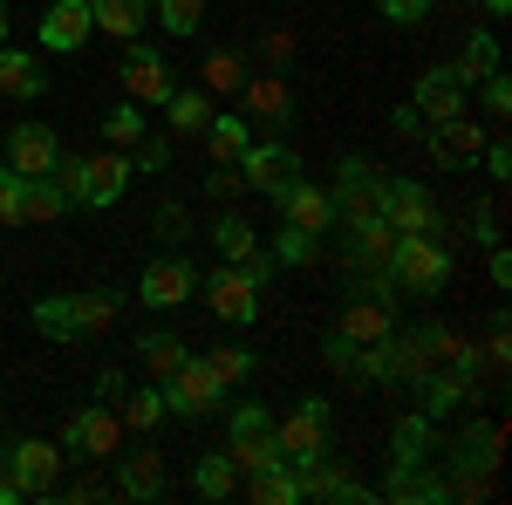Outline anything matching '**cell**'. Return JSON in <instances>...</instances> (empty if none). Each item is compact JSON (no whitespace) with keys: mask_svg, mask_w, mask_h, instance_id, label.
<instances>
[{"mask_svg":"<svg viewBox=\"0 0 512 505\" xmlns=\"http://www.w3.org/2000/svg\"><path fill=\"white\" fill-rule=\"evenodd\" d=\"M512 14V0H485V21H506Z\"/></svg>","mask_w":512,"mask_h":505,"instance_id":"cell-54","label":"cell"},{"mask_svg":"<svg viewBox=\"0 0 512 505\" xmlns=\"http://www.w3.org/2000/svg\"><path fill=\"white\" fill-rule=\"evenodd\" d=\"M130 164H137V171H164V164H171V144H164V137H144V144L130 151Z\"/></svg>","mask_w":512,"mask_h":505,"instance_id":"cell-49","label":"cell"},{"mask_svg":"<svg viewBox=\"0 0 512 505\" xmlns=\"http://www.w3.org/2000/svg\"><path fill=\"white\" fill-rule=\"evenodd\" d=\"M212 246H219V260L226 267H246L260 287H267V273H274V260H267V246H260V233L239 219V212H219L212 219Z\"/></svg>","mask_w":512,"mask_h":505,"instance_id":"cell-16","label":"cell"},{"mask_svg":"<svg viewBox=\"0 0 512 505\" xmlns=\"http://www.w3.org/2000/svg\"><path fill=\"white\" fill-rule=\"evenodd\" d=\"M383 499H396V505H437V499H451V478H431L424 465H410V471H390V485H383Z\"/></svg>","mask_w":512,"mask_h":505,"instance_id":"cell-33","label":"cell"},{"mask_svg":"<svg viewBox=\"0 0 512 505\" xmlns=\"http://www.w3.org/2000/svg\"><path fill=\"white\" fill-rule=\"evenodd\" d=\"M301 499L362 505V499H369V485H362V478H349V471L335 465V458H315V465H301Z\"/></svg>","mask_w":512,"mask_h":505,"instance_id":"cell-23","label":"cell"},{"mask_svg":"<svg viewBox=\"0 0 512 505\" xmlns=\"http://www.w3.org/2000/svg\"><path fill=\"white\" fill-rule=\"evenodd\" d=\"M103 137H110V151H137V144H144V103L123 96L117 110L103 117Z\"/></svg>","mask_w":512,"mask_h":505,"instance_id":"cell-42","label":"cell"},{"mask_svg":"<svg viewBox=\"0 0 512 505\" xmlns=\"http://www.w3.org/2000/svg\"><path fill=\"white\" fill-rule=\"evenodd\" d=\"M233 164H239V185H246V192H260V198H280L294 178H301V151H294V144H280V137L246 144Z\"/></svg>","mask_w":512,"mask_h":505,"instance_id":"cell-11","label":"cell"},{"mask_svg":"<svg viewBox=\"0 0 512 505\" xmlns=\"http://www.w3.org/2000/svg\"><path fill=\"white\" fill-rule=\"evenodd\" d=\"M192 492H198V499H212V505H226L239 492V465H233V451H226V444L192 458Z\"/></svg>","mask_w":512,"mask_h":505,"instance_id":"cell-26","label":"cell"},{"mask_svg":"<svg viewBox=\"0 0 512 505\" xmlns=\"http://www.w3.org/2000/svg\"><path fill=\"white\" fill-rule=\"evenodd\" d=\"M226 451H233L239 471H260L280 458L274 444V410L267 403H233V417H226Z\"/></svg>","mask_w":512,"mask_h":505,"instance_id":"cell-10","label":"cell"},{"mask_svg":"<svg viewBox=\"0 0 512 505\" xmlns=\"http://www.w3.org/2000/svg\"><path fill=\"white\" fill-rule=\"evenodd\" d=\"M465 403H472V376H465V369H451V362H437L431 376L417 383V410H424L431 424H437V417H458Z\"/></svg>","mask_w":512,"mask_h":505,"instance_id":"cell-21","label":"cell"},{"mask_svg":"<svg viewBox=\"0 0 512 505\" xmlns=\"http://www.w3.org/2000/svg\"><path fill=\"white\" fill-rule=\"evenodd\" d=\"M246 144H253V117H212V130H205V157L212 164H233Z\"/></svg>","mask_w":512,"mask_h":505,"instance_id":"cell-39","label":"cell"},{"mask_svg":"<svg viewBox=\"0 0 512 505\" xmlns=\"http://www.w3.org/2000/svg\"><path fill=\"white\" fill-rule=\"evenodd\" d=\"M144 7H151V0H144Z\"/></svg>","mask_w":512,"mask_h":505,"instance_id":"cell-56","label":"cell"},{"mask_svg":"<svg viewBox=\"0 0 512 505\" xmlns=\"http://www.w3.org/2000/svg\"><path fill=\"white\" fill-rule=\"evenodd\" d=\"M376 7H383L390 28H417V21H431V0H376Z\"/></svg>","mask_w":512,"mask_h":505,"instance_id":"cell-47","label":"cell"},{"mask_svg":"<svg viewBox=\"0 0 512 505\" xmlns=\"http://www.w3.org/2000/svg\"><path fill=\"white\" fill-rule=\"evenodd\" d=\"M246 76H253V62H246L239 48H205V62H198V89H205V96H239Z\"/></svg>","mask_w":512,"mask_h":505,"instance_id":"cell-30","label":"cell"},{"mask_svg":"<svg viewBox=\"0 0 512 505\" xmlns=\"http://www.w3.org/2000/svg\"><path fill=\"white\" fill-rule=\"evenodd\" d=\"M376 198H383V178H376V164L349 151L342 164H335V192H328V205H335V226H342V233L369 226V219H376Z\"/></svg>","mask_w":512,"mask_h":505,"instance_id":"cell-6","label":"cell"},{"mask_svg":"<svg viewBox=\"0 0 512 505\" xmlns=\"http://www.w3.org/2000/svg\"><path fill=\"white\" fill-rule=\"evenodd\" d=\"M130 294L117 287H89V294H41L35 301V328L48 342H82V335H103L110 321L123 314Z\"/></svg>","mask_w":512,"mask_h":505,"instance_id":"cell-2","label":"cell"},{"mask_svg":"<svg viewBox=\"0 0 512 505\" xmlns=\"http://www.w3.org/2000/svg\"><path fill=\"white\" fill-rule=\"evenodd\" d=\"M185 342H178V335H171V328H151V335H144V342H137V362H144V376H171V369H178V362H185Z\"/></svg>","mask_w":512,"mask_h":505,"instance_id":"cell-38","label":"cell"},{"mask_svg":"<svg viewBox=\"0 0 512 505\" xmlns=\"http://www.w3.org/2000/svg\"><path fill=\"white\" fill-rule=\"evenodd\" d=\"M376 219H383V226H390L396 239L437 233V198H431V185H417V178H383V198H376Z\"/></svg>","mask_w":512,"mask_h":505,"instance_id":"cell-8","label":"cell"},{"mask_svg":"<svg viewBox=\"0 0 512 505\" xmlns=\"http://www.w3.org/2000/svg\"><path fill=\"white\" fill-rule=\"evenodd\" d=\"M55 185L69 192V205H76V212H110V205L137 185V164H130V151L62 157V164H55Z\"/></svg>","mask_w":512,"mask_h":505,"instance_id":"cell-1","label":"cell"},{"mask_svg":"<svg viewBox=\"0 0 512 505\" xmlns=\"http://www.w3.org/2000/svg\"><path fill=\"white\" fill-rule=\"evenodd\" d=\"M151 14H158L164 35H198V21H205V0H151Z\"/></svg>","mask_w":512,"mask_h":505,"instance_id":"cell-43","label":"cell"},{"mask_svg":"<svg viewBox=\"0 0 512 505\" xmlns=\"http://www.w3.org/2000/svg\"><path fill=\"white\" fill-rule=\"evenodd\" d=\"M451 465H458V478H492V471H499V430L465 424L458 444H451Z\"/></svg>","mask_w":512,"mask_h":505,"instance_id":"cell-24","label":"cell"},{"mask_svg":"<svg viewBox=\"0 0 512 505\" xmlns=\"http://www.w3.org/2000/svg\"><path fill=\"white\" fill-rule=\"evenodd\" d=\"M41 89H48V69H41L28 48H7V41H0V96H14V103H35Z\"/></svg>","mask_w":512,"mask_h":505,"instance_id":"cell-28","label":"cell"},{"mask_svg":"<svg viewBox=\"0 0 512 505\" xmlns=\"http://www.w3.org/2000/svg\"><path fill=\"white\" fill-rule=\"evenodd\" d=\"M89 21L117 41H137L144 35V0H89Z\"/></svg>","mask_w":512,"mask_h":505,"instance_id":"cell-35","label":"cell"},{"mask_svg":"<svg viewBox=\"0 0 512 505\" xmlns=\"http://www.w3.org/2000/svg\"><path fill=\"white\" fill-rule=\"evenodd\" d=\"M0 41H7V0H0Z\"/></svg>","mask_w":512,"mask_h":505,"instance_id":"cell-55","label":"cell"},{"mask_svg":"<svg viewBox=\"0 0 512 505\" xmlns=\"http://www.w3.org/2000/svg\"><path fill=\"white\" fill-rule=\"evenodd\" d=\"M328 424H335L328 396H301L287 417H274L280 458H287V465H315V458H328Z\"/></svg>","mask_w":512,"mask_h":505,"instance_id":"cell-4","label":"cell"},{"mask_svg":"<svg viewBox=\"0 0 512 505\" xmlns=\"http://www.w3.org/2000/svg\"><path fill=\"white\" fill-rule=\"evenodd\" d=\"M89 35H96L89 0H55V7L41 14V48H55V55H76V48H89Z\"/></svg>","mask_w":512,"mask_h":505,"instance_id":"cell-20","label":"cell"},{"mask_svg":"<svg viewBox=\"0 0 512 505\" xmlns=\"http://www.w3.org/2000/svg\"><path fill=\"white\" fill-rule=\"evenodd\" d=\"M246 492L260 505H301V465H287V458H274V465L246 471Z\"/></svg>","mask_w":512,"mask_h":505,"instance_id":"cell-32","label":"cell"},{"mask_svg":"<svg viewBox=\"0 0 512 505\" xmlns=\"http://www.w3.org/2000/svg\"><path fill=\"white\" fill-rule=\"evenodd\" d=\"M171 89H178V82H171V62H164V48H151V41L137 35V41H123V96H130V103H144V110H151V103H171Z\"/></svg>","mask_w":512,"mask_h":505,"instance_id":"cell-12","label":"cell"},{"mask_svg":"<svg viewBox=\"0 0 512 505\" xmlns=\"http://www.w3.org/2000/svg\"><path fill=\"white\" fill-rule=\"evenodd\" d=\"M0 164H7V171H21V178H48V171L62 164V137H55L48 123H14Z\"/></svg>","mask_w":512,"mask_h":505,"instance_id":"cell-15","label":"cell"},{"mask_svg":"<svg viewBox=\"0 0 512 505\" xmlns=\"http://www.w3.org/2000/svg\"><path fill=\"white\" fill-rule=\"evenodd\" d=\"M424 137H431V157L444 164V171H465V164H478V151H485V130H478L465 110L444 117L437 130H424Z\"/></svg>","mask_w":512,"mask_h":505,"instance_id":"cell-19","label":"cell"},{"mask_svg":"<svg viewBox=\"0 0 512 505\" xmlns=\"http://www.w3.org/2000/svg\"><path fill=\"white\" fill-rule=\"evenodd\" d=\"M239 110L260 123H287L294 117V96H287V76H274V69H253V76L239 82Z\"/></svg>","mask_w":512,"mask_h":505,"instance_id":"cell-22","label":"cell"},{"mask_svg":"<svg viewBox=\"0 0 512 505\" xmlns=\"http://www.w3.org/2000/svg\"><path fill=\"white\" fill-rule=\"evenodd\" d=\"M492 287H512V253L492 239Z\"/></svg>","mask_w":512,"mask_h":505,"instance_id":"cell-53","label":"cell"},{"mask_svg":"<svg viewBox=\"0 0 512 505\" xmlns=\"http://www.w3.org/2000/svg\"><path fill=\"white\" fill-rule=\"evenodd\" d=\"M321 355H328V369H342V376H349V362H355V342H349V335H328V342H321Z\"/></svg>","mask_w":512,"mask_h":505,"instance_id":"cell-50","label":"cell"},{"mask_svg":"<svg viewBox=\"0 0 512 505\" xmlns=\"http://www.w3.org/2000/svg\"><path fill=\"white\" fill-rule=\"evenodd\" d=\"M21 198H28V178L0 164V226H28V212H21Z\"/></svg>","mask_w":512,"mask_h":505,"instance_id":"cell-45","label":"cell"},{"mask_svg":"<svg viewBox=\"0 0 512 505\" xmlns=\"http://www.w3.org/2000/svg\"><path fill=\"white\" fill-rule=\"evenodd\" d=\"M390 253H396V233L383 219H369V226L349 233V273H390Z\"/></svg>","mask_w":512,"mask_h":505,"instance_id":"cell-31","label":"cell"},{"mask_svg":"<svg viewBox=\"0 0 512 505\" xmlns=\"http://www.w3.org/2000/svg\"><path fill=\"white\" fill-rule=\"evenodd\" d=\"M451 246L437 233H417V239H396V253H390V280H396V294H444L451 287Z\"/></svg>","mask_w":512,"mask_h":505,"instance_id":"cell-3","label":"cell"},{"mask_svg":"<svg viewBox=\"0 0 512 505\" xmlns=\"http://www.w3.org/2000/svg\"><path fill=\"white\" fill-rule=\"evenodd\" d=\"M431 458H437V430H431V417L417 410V417H403V424L390 430V471L431 465Z\"/></svg>","mask_w":512,"mask_h":505,"instance_id":"cell-27","label":"cell"},{"mask_svg":"<svg viewBox=\"0 0 512 505\" xmlns=\"http://www.w3.org/2000/svg\"><path fill=\"white\" fill-rule=\"evenodd\" d=\"M198 287H205V308L219 314V321H233V328H253L260 321V280L246 267H226L219 260L212 273H198Z\"/></svg>","mask_w":512,"mask_h":505,"instance_id":"cell-9","label":"cell"},{"mask_svg":"<svg viewBox=\"0 0 512 505\" xmlns=\"http://www.w3.org/2000/svg\"><path fill=\"white\" fill-rule=\"evenodd\" d=\"M123 430H137V437H151V430L164 424V389L158 383H144V389H123Z\"/></svg>","mask_w":512,"mask_h":505,"instance_id":"cell-36","label":"cell"},{"mask_svg":"<svg viewBox=\"0 0 512 505\" xmlns=\"http://www.w3.org/2000/svg\"><path fill=\"white\" fill-rule=\"evenodd\" d=\"M335 335H349L355 349H362V342H383V335H396V308L362 301V294H355L349 308H342V321H335Z\"/></svg>","mask_w":512,"mask_h":505,"instance_id":"cell-29","label":"cell"},{"mask_svg":"<svg viewBox=\"0 0 512 505\" xmlns=\"http://www.w3.org/2000/svg\"><path fill=\"white\" fill-rule=\"evenodd\" d=\"M62 458H117L123 444V417L110 410V403H89V410H76L69 424H62Z\"/></svg>","mask_w":512,"mask_h":505,"instance_id":"cell-13","label":"cell"},{"mask_svg":"<svg viewBox=\"0 0 512 505\" xmlns=\"http://www.w3.org/2000/svg\"><path fill=\"white\" fill-rule=\"evenodd\" d=\"M315 253H321V239L294 233V226H280V233H274V246H267V260H274V267H308Z\"/></svg>","mask_w":512,"mask_h":505,"instance_id":"cell-44","label":"cell"},{"mask_svg":"<svg viewBox=\"0 0 512 505\" xmlns=\"http://www.w3.org/2000/svg\"><path fill=\"white\" fill-rule=\"evenodd\" d=\"M465 96H472V89H465V76H458L451 62H437V69H424V76H417L410 110H417L424 123H444V117H458V110H465Z\"/></svg>","mask_w":512,"mask_h":505,"instance_id":"cell-17","label":"cell"},{"mask_svg":"<svg viewBox=\"0 0 512 505\" xmlns=\"http://www.w3.org/2000/svg\"><path fill=\"white\" fill-rule=\"evenodd\" d=\"M21 212H28L35 226H48V219H62V212H76V205H69V192H62V185H55V171H48V178H28Z\"/></svg>","mask_w":512,"mask_h":505,"instance_id":"cell-40","label":"cell"},{"mask_svg":"<svg viewBox=\"0 0 512 505\" xmlns=\"http://www.w3.org/2000/svg\"><path fill=\"white\" fill-rule=\"evenodd\" d=\"M205 362H212V376L233 389V383H253V369H260V355L246 349V342H219V349H205Z\"/></svg>","mask_w":512,"mask_h":505,"instance_id":"cell-41","label":"cell"},{"mask_svg":"<svg viewBox=\"0 0 512 505\" xmlns=\"http://www.w3.org/2000/svg\"><path fill=\"white\" fill-rule=\"evenodd\" d=\"M171 485H164V465L158 451H137V458H117V499H137V505H158Z\"/></svg>","mask_w":512,"mask_h":505,"instance_id":"cell-25","label":"cell"},{"mask_svg":"<svg viewBox=\"0 0 512 505\" xmlns=\"http://www.w3.org/2000/svg\"><path fill=\"white\" fill-rule=\"evenodd\" d=\"M123 389H130V376H123V369H103V376H96V403H117Z\"/></svg>","mask_w":512,"mask_h":505,"instance_id":"cell-52","label":"cell"},{"mask_svg":"<svg viewBox=\"0 0 512 505\" xmlns=\"http://www.w3.org/2000/svg\"><path fill=\"white\" fill-rule=\"evenodd\" d=\"M205 192H212V198H233V192H246V185H239V171H233V164H219V171L205 178Z\"/></svg>","mask_w":512,"mask_h":505,"instance_id":"cell-51","label":"cell"},{"mask_svg":"<svg viewBox=\"0 0 512 505\" xmlns=\"http://www.w3.org/2000/svg\"><path fill=\"white\" fill-rule=\"evenodd\" d=\"M164 117H171V137H205L212 130V96L205 89H171Z\"/></svg>","mask_w":512,"mask_h":505,"instance_id":"cell-34","label":"cell"},{"mask_svg":"<svg viewBox=\"0 0 512 505\" xmlns=\"http://www.w3.org/2000/svg\"><path fill=\"white\" fill-rule=\"evenodd\" d=\"M451 69L465 76V89H472L478 76H492V69H499V35H492V28H472V35H465V48H458V62H451Z\"/></svg>","mask_w":512,"mask_h":505,"instance_id":"cell-37","label":"cell"},{"mask_svg":"<svg viewBox=\"0 0 512 505\" xmlns=\"http://www.w3.org/2000/svg\"><path fill=\"white\" fill-rule=\"evenodd\" d=\"M192 294H198V267L185 260V253H158V260L144 267V280H137V301H144V308H158V314L185 308Z\"/></svg>","mask_w":512,"mask_h":505,"instance_id":"cell-14","label":"cell"},{"mask_svg":"<svg viewBox=\"0 0 512 505\" xmlns=\"http://www.w3.org/2000/svg\"><path fill=\"white\" fill-rule=\"evenodd\" d=\"M478 164H485V171H492V178L506 185V178H512V144H506V137H485V151H478Z\"/></svg>","mask_w":512,"mask_h":505,"instance_id":"cell-48","label":"cell"},{"mask_svg":"<svg viewBox=\"0 0 512 505\" xmlns=\"http://www.w3.org/2000/svg\"><path fill=\"white\" fill-rule=\"evenodd\" d=\"M478 89H485V110H492V123H506V117H512V82H506V69L478 76Z\"/></svg>","mask_w":512,"mask_h":505,"instance_id":"cell-46","label":"cell"},{"mask_svg":"<svg viewBox=\"0 0 512 505\" xmlns=\"http://www.w3.org/2000/svg\"><path fill=\"white\" fill-rule=\"evenodd\" d=\"M226 403V383L212 376L205 355H185L171 376H164V417H212Z\"/></svg>","mask_w":512,"mask_h":505,"instance_id":"cell-7","label":"cell"},{"mask_svg":"<svg viewBox=\"0 0 512 505\" xmlns=\"http://www.w3.org/2000/svg\"><path fill=\"white\" fill-rule=\"evenodd\" d=\"M62 444L55 437H21V444H0V471L28 492V499H48L55 485H62Z\"/></svg>","mask_w":512,"mask_h":505,"instance_id":"cell-5","label":"cell"},{"mask_svg":"<svg viewBox=\"0 0 512 505\" xmlns=\"http://www.w3.org/2000/svg\"><path fill=\"white\" fill-rule=\"evenodd\" d=\"M274 205H280V226H294V233H308V239H321L328 226H335V205H328V192H321V185H308V178H294V185H287Z\"/></svg>","mask_w":512,"mask_h":505,"instance_id":"cell-18","label":"cell"}]
</instances>
